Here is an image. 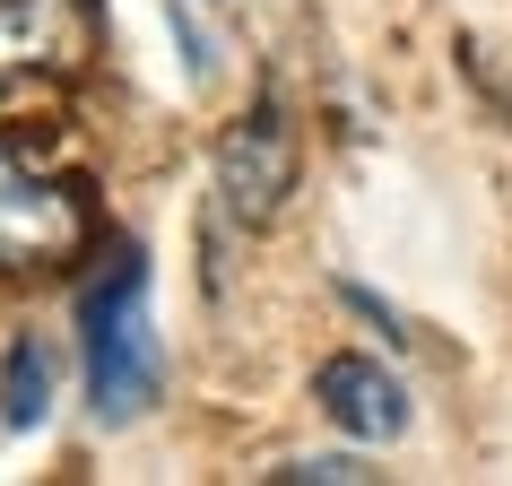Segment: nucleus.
Instances as JSON below:
<instances>
[{
    "label": "nucleus",
    "mask_w": 512,
    "mask_h": 486,
    "mask_svg": "<svg viewBox=\"0 0 512 486\" xmlns=\"http://www.w3.org/2000/svg\"><path fill=\"white\" fill-rule=\"evenodd\" d=\"M53 382H61V356L44 330H18L9 339V356H0V426L9 434H27L53 417Z\"/></svg>",
    "instance_id": "nucleus-6"
},
{
    "label": "nucleus",
    "mask_w": 512,
    "mask_h": 486,
    "mask_svg": "<svg viewBox=\"0 0 512 486\" xmlns=\"http://www.w3.org/2000/svg\"><path fill=\"white\" fill-rule=\"evenodd\" d=\"M287 191H296V122L278 113V96H261L217 139V209L235 226H270L287 209Z\"/></svg>",
    "instance_id": "nucleus-3"
},
{
    "label": "nucleus",
    "mask_w": 512,
    "mask_h": 486,
    "mask_svg": "<svg viewBox=\"0 0 512 486\" xmlns=\"http://www.w3.org/2000/svg\"><path fill=\"white\" fill-rule=\"evenodd\" d=\"M278 486H365L374 469L365 460H287V469H270Z\"/></svg>",
    "instance_id": "nucleus-7"
},
{
    "label": "nucleus",
    "mask_w": 512,
    "mask_h": 486,
    "mask_svg": "<svg viewBox=\"0 0 512 486\" xmlns=\"http://www.w3.org/2000/svg\"><path fill=\"white\" fill-rule=\"evenodd\" d=\"M79 339H87V400H96V417L131 426L165 382L157 330H148V261H139V243H122L79 287Z\"/></svg>",
    "instance_id": "nucleus-1"
},
{
    "label": "nucleus",
    "mask_w": 512,
    "mask_h": 486,
    "mask_svg": "<svg viewBox=\"0 0 512 486\" xmlns=\"http://www.w3.org/2000/svg\"><path fill=\"white\" fill-rule=\"evenodd\" d=\"M313 400H322V417L339 434H356V443H391V434L408 426V391L382 374L374 356H330L322 374H313Z\"/></svg>",
    "instance_id": "nucleus-5"
},
{
    "label": "nucleus",
    "mask_w": 512,
    "mask_h": 486,
    "mask_svg": "<svg viewBox=\"0 0 512 486\" xmlns=\"http://www.w3.org/2000/svg\"><path fill=\"white\" fill-rule=\"evenodd\" d=\"M96 0H0V87H61L96 61Z\"/></svg>",
    "instance_id": "nucleus-4"
},
{
    "label": "nucleus",
    "mask_w": 512,
    "mask_h": 486,
    "mask_svg": "<svg viewBox=\"0 0 512 486\" xmlns=\"http://www.w3.org/2000/svg\"><path fill=\"white\" fill-rule=\"evenodd\" d=\"M174 44H183V70H191V79H209V70H217V44H209V27L191 18L183 0H174Z\"/></svg>",
    "instance_id": "nucleus-8"
},
{
    "label": "nucleus",
    "mask_w": 512,
    "mask_h": 486,
    "mask_svg": "<svg viewBox=\"0 0 512 486\" xmlns=\"http://www.w3.org/2000/svg\"><path fill=\"white\" fill-rule=\"evenodd\" d=\"M96 235L79 183H61L53 165H35L18 139H0V270H61Z\"/></svg>",
    "instance_id": "nucleus-2"
}]
</instances>
